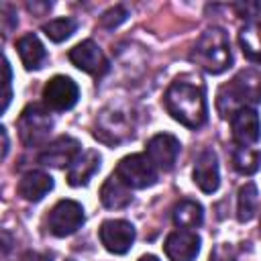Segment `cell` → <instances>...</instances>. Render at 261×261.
Listing matches in <instances>:
<instances>
[{"label": "cell", "instance_id": "17", "mask_svg": "<svg viewBox=\"0 0 261 261\" xmlns=\"http://www.w3.org/2000/svg\"><path fill=\"white\" fill-rule=\"evenodd\" d=\"M16 51L27 69H39V67H43V63L47 59V51H45L43 43L33 33H29L16 41Z\"/></svg>", "mask_w": 261, "mask_h": 261}, {"label": "cell", "instance_id": "13", "mask_svg": "<svg viewBox=\"0 0 261 261\" xmlns=\"http://www.w3.org/2000/svg\"><path fill=\"white\" fill-rule=\"evenodd\" d=\"M232 124V139L241 147H249L259 141L261 137V120L255 108H241L230 118Z\"/></svg>", "mask_w": 261, "mask_h": 261}, {"label": "cell", "instance_id": "16", "mask_svg": "<svg viewBox=\"0 0 261 261\" xmlns=\"http://www.w3.org/2000/svg\"><path fill=\"white\" fill-rule=\"evenodd\" d=\"M100 167V153L98 151H84L77 155V159L69 165L67 169V184L77 188V186H86L90 181V177L98 171Z\"/></svg>", "mask_w": 261, "mask_h": 261}, {"label": "cell", "instance_id": "20", "mask_svg": "<svg viewBox=\"0 0 261 261\" xmlns=\"http://www.w3.org/2000/svg\"><path fill=\"white\" fill-rule=\"evenodd\" d=\"M204 220V210L196 200H181L173 208V222L179 228H196Z\"/></svg>", "mask_w": 261, "mask_h": 261}, {"label": "cell", "instance_id": "3", "mask_svg": "<svg viewBox=\"0 0 261 261\" xmlns=\"http://www.w3.org/2000/svg\"><path fill=\"white\" fill-rule=\"evenodd\" d=\"M190 59L212 75L228 69L232 63V55H230V45H228L226 33L218 27L204 31L202 37L198 39V43L194 45Z\"/></svg>", "mask_w": 261, "mask_h": 261}, {"label": "cell", "instance_id": "5", "mask_svg": "<svg viewBox=\"0 0 261 261\" xmlns=\"http://www.w3.org/2000/svg\"><path fill=\"white\" fill-rule=\"evenodd\" d=\"M18 128H20L22 143L29 147H37L49 137V133L53 128V120H51L47 110H43L37 104H31L22 110L20 120H18Z\"/></svg>", "mask_w": 261, "mask_h": 261}, {"label": "cell", "instance_id": "22", "mask_svg": "<svg viewBox=\"0 0 261 261\" xmlns=\"http://www.w3.org/2000/svg\"><path fill=\"white\" fill-rule=\"evenodd\" d=\"M232 165L239 173L251 175L261 165V151L251 149V147H237L232 153Z\"/></svg>", "mask_w": 261, "mask_h": 261}, {"label": "cell", "instance_id": "27", "mask_svg": "<svg viewBox=\"0 0 261 261\" xmlns=\"http://www.w3.org/2000/svg\"><path fill=\"white\" fill-rule=\"evenodd\" d=\"M10 63L8 59H4V104H2V110L8 108V102H10Z\"/></svg>", "mask_w": 261, "mask_h": 261}, {"label": "cell", "instance_id": "2", "mask_svg": "<svg viewBox=\"0 0 261 261\" xmlns=\"http://www.w3.org/2000/svg\"><path fill=\"white\" fill-rule=\"evenodd\" d=\"M261 102V73L255 69L239 71L226 86L218 92V112L220 116H232L241 108H249V104Z\"/></svg>", "mask_w": 261, "mask_h": 261}, {"label": "cell", "instance_id": "7", "mask_svg": "<svg viewBox=\"0 0 261 261\" xmlns=\"http://www.w3.org/2000/svg\"><path fill=\"white\" fill-rule=\"evenodd\" d=\"M77 98H80V88L67 75H55L43 88V100H45V104L51 110H57V112H63V110L73 108L75 102H77Z\"/></svg>", "mask_w": 261, "mask_h": 261}, {"label": "cell", "instance_id": "32", "mask_svg": "<svg viewBox=\"0 0 261 261\" xmlns=\"http://www.w3.org/2000/svg\"><path fill=\"white\" fill-rule=\"evenodd\" d=\"M67 261H71V259H67Z\"/></svg>", "mask_w": 261, "mask_h": 261}, {"label": "cell", "instance_id": "12", "mask_svg": "<svg viewBox=\"0 0 261 261\" xmlns=\"http://www.w3.org/2000/svg\"><path fill=\"white\" fill-rule=\"evenodd\" d=\"M163 249L171 261H194L200 253V237L192 230L179 228L165 239Z\"/></svg>", "mask_w": 261, "mask_h": 261}, {"label": "cell", "instance_id": "15", "mask_svg": "<svg viewBox=\"0 0 261 261\" xmlns=\"http://www.w3.org/2000/svg\"><path fill=\"white\" fill-rule=\"evenodd\" d=\"M53 190V177L45 171H27L18 181V196L27 202H39Z\"/></svg>", "mask_w": 261, "mask_h": 261}, {"label": "cell", "instance_id": "1", "mask_svg": "<svg viewBox=\"0 0 261 261\" xmlns=\"http://www.w3.org/2000/svg\"><path fill=\"white\" fill-rule=\"evenodd\" d=\"M165 110L188 128H198L206 122V92L202 82L192 75H181L169 84L163 96Z\"/></svg>", "mask_w": 261, "mask_h": 261}, {"label": "cell", "instance_id": "19", "mask_svg": "<svg viewBox=\"0 0 261 261\" xmlns=\"http://www.w3.org/2000/svg\"><path fill=\"white\" fill-rule=\"evenodd\" d=\"M239 45L243 55L255 63H261V22L253 20L239 31Z\"/></svg>", "mask_w": 261, "mask_h": 261}, {"label": "cell", "instance_id": "8", "mask_svg": "<svg viewBox=\"0 0 261 261\" xmlns=\"http://www.w3.org/2000/svg\"><path fill=\"white\" fill-rule=\"evenodd\" d=\"M67 57L77 69H82L94 77H102L108 71V59L92 39L77 43L73 49H69Z\"/></svg>", "mask_w": 261, "mask_h": 261}, {"label": "cell", "instance_id": "23", "mask_svg": "<svg viewBox=\"0 0 261 261\" xmlns=\"http://www.w3.org/2000/svg\"><path fill=\"white\" fill-rule=\"evenodd\" d=\"M75 20L73 18H55L43 24V33L53 41V43H61L65 39H69L75 33Z\"/></svg>", "mask_w": 261, "mask_h": 261}, {"label": "cell", "instance_id": "14", "mask_svg": "<svg viewBox=\"0 0 261 261\" xmlns=\"http://www.w3.org/2000/svg\"><path fill=\"white\" fill-rule=\"evenodd\" d=\"M194 181L204 194H212L220 186V173H218V159L212 149H206L198 155L194 165Z\"/></svg>", "mask_w": 261, "mask_h": 261}, {"label": "cell", "instance_id": "10", "mask_svg": "<svg viewBox=\"0 0 261 261\" xmlns=\"http://www.w3.org/2000/svg\"><path fill=\"white\" fill-rule=\"evenodd\" d=\"M179 149H181V145H179V141H177L173 135H169V133H159V135H155V137L147 143V153H145V155L151 159V163H153L157 169L169 171V169L175 165V161H177Z\"/></svg>", "mask_w": 261, "mask_h": 261}, {"label": "cell", "instance_id": "6", "mask_svg": "<svg viewBox=\"0 0 261 261\" xmlns=\"http://www.w3.org/2000/svg\"><path fill=\"white\" fill-rule=\"evenodd\" d=\"M82 224H84V208L73 200H59L47 216L49 232L55 237H69Z\"/></svg>", "mask_w": 261, "mask_h": 261}, {"label": "cell", "instance_id": "25", "mask_svg": "<svg viewBox=\"0 0 261 261\" xmlns=\"http://www.w3.org/2000/svg\"><path fill=\"white\" fill-rule=\"evenodd\" d=\"M239 16L243 18H259L261 16V2H243L234 6Z\"/></svg>", "mask_w": 261, "mask_h": 261}, {"label": "cell", "instance_id": "28", "mask_svg": "<svg viewBox=\"0 0 261 261\" xmlns=\"http://www.w3.org/2000/svg\"><path fill=\"white\" fill-rule=\"evenodd\" d=\"M20 261H51V259H49V257H45V255H41V253L27 251V253L20 257Z\"/></svg>", "mask_w": 261, "mask_h": 261}, {"label": "cell", "instance_id": "11", "mask_svg": "<svg viewBox=\"0 0 261 261\" xmlns=\"http://www.w3.org/2000/svg\"><path fill=\"white\" fill-rule=\"evenodd\" d=\"M80 141L73 139V137H59L55 139L53 143H49L41 155H39V161L43 165H51V167H65V165H71L77 155H80Z\"/></svg>", "mask_w": 261, "mask_h": 261}, {"label": "cell", "instance_id": "31", "mask_svg": "<svg viewBox=\"0 0 261 261\" xmlns=\"http://www.w3.org/2000/svg\"><path fill=\"white\" fill-rule=\"evenodd\" d=\"M259 232H261V224H259Z\"/></svg>", "mask_w": 261, "mask_h": 261}, {"label": "cell", "instance_id": "4", "mask_svg": "<svg viewBox=\"0 0 261 261\" xmlns=\"http://www.w3.org/2000/svg\"><path fill=\"white\" fill-rule=\"evenodd\" d=\"M114 175L128 188L143 190L157 181V167L151 163V159L143 153L126 155L118 161Z\"/></svg>", "mask_w": 261, "mask_h": 261}, {"label": "cell", "instance_id": "18", "mask_svg": "<svg viewBox=\"0 0 261 261\" xmlns=\"http://www.w3.org/2000/svg\"><path fill=\"white\" fill-rule=\"evenodd\" d=\"M100 200H102V204H104L106 208H114V210H116V208H124V206H128L130 200H133L130 188L124 186L116 175H110V177L104 181L102 190H100Z\"/></svg>", "mask_w": 261, "mask_h": 261}, {"label": "cell", "instance_id": "9", "mask_svg": "<svg viewBox=\"0 0 261 261\" xmlns=\"http://www.w3.org/2000/svg\"><path fill=\"white\" fill-rule=\"evenodd\" d=\"M100 241L106 251L114 255H124L135 241V226L128 220H104L100 226Z\"/></svg>", "mask_w": 261, "mask_h": 261}, {"label": "cell", "instance_id": "29", "mask_svg": "<svg viewBox=\"0 0 261 261\" xmlns=\"http://www.w3.org/2000/svg\"><path fill=\"white\" fill-rule=\"evenodd\" d=\"M0 135H2V157H6V153H8V135H6V128H0Z\"/></svg>", "mask_w": 261, "mask_h": 261}, {"label": "cell", "instance_id": "24", "mask_svg": "<svg viewBox=\"0 0 261 261\" xmlns=\"http://www.w3.org/2000/svg\"><path fill=\"white\" fill-rule=\"evenodd\" d=\"M126 16H128V12H126V8L124 6H112V8H108L102 16H100V27H104V29H116L118 24H122L124 20H126Z\"/></svg>", "mask_w": 261, "mask_h": 261}, {"label": "cell", "instance_id": "21", "mask_svg": "<svg viewBox=\"0 0 261 261\" xmlns=\"http://www.w3.org/2000/svg\"><path fill=\"white\" fill-rule=\"evenodd\" d=\"M257 202H259V192L253 181L245 184L239 190V202H237V218L241 222H249L255 212H257Z\"/></svg>", "mask_w": 261, "mask_h": 261}, {"label": "cell", "instance_id": "26", "mask_svg": "<svg viewBox=\"0 0 261 261\" xmlns=\"http://www.w3.org/2000/svg\"><path fill=\"white\" fill-rule=\"evenodd\" d=\"M210 261H237V259H234V253H232V249L228 245H220L210 255Z\"/></svg>", "mask_w": 261, "mask_h": 261}, {"label": "cell", "instance_id": "30", "mask_svg": "<svg viewBox=\"0 0 261 261\" xmlns=\"http://www.w3.org/2000/svg\"><path fill=\"white\" fill-rule=\"evenodd\" d=\"M139 261H159V259H157L155 255H143V257H141Z\"/></svg>", "mask_w": 261, "mask_h": 261}]
</instances>
